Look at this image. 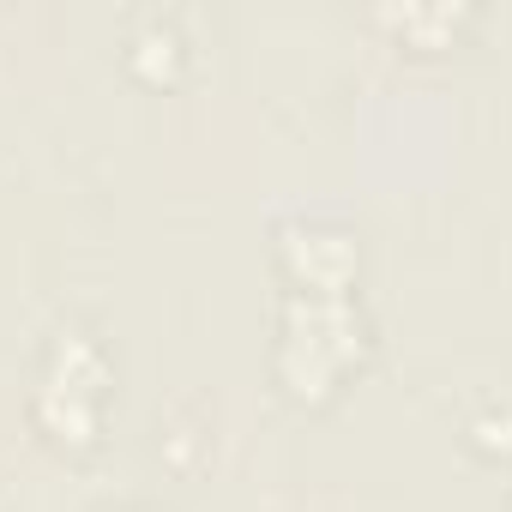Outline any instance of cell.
Here are the masks:
<instances>
[{
	"mask_svg": "<svg viewBox=\"0 0 512 512\" xmlns=\"http://www.w3.org/2000/svg\"><path fill=\"white\" fill-rule=\"evenodd\" d=\"M290 314L308 320V338H302V332L284 338V350H296V344L308 350V362L290 374V392H296V398H320V392H332V380L356 362L362 326H356V314H350L338 296H308V302H296Z\"/></svg>",
	"mask_w": 512,
	"mask_h": 512,
	"instance_id": "obj_1",
	"label": "cell"
},
{
	"mask_svg": "<svg viewBox=\"0 0 512 512\" xmlns=\"http://www.w3.org/2000/svg\"><path fill=\"white\" fill-rule=\"evenodd\" d=\"M103 386H109V368H103L97 344H91L85 332H61V344L49 350L43 392H37V404L67 398V410H61V422H55V434H61V440H97Z\"/></svg>",
	"mask_w": 512,
	"mask_h": 512,
	"instance_id": "obj_2",
	"label": "cell"
},
{
	"mask_svg": "<svg viewBox=\"0 0 512 512\" xmlns=\"http://www.w3.org/2000/svg\"><path fill=\"white\" fill-rule=\"evenodd\" d=\"M181 49H187V43H181L175 19H157V13L127 37V55H133V67H139L145 79H169V73L181 67Z\"/></svg>",
	"mask_w": 512,
	"mask_h": 512,
	"instance_id": "obj_3",
	"label": "cell"
}]
</instances>
